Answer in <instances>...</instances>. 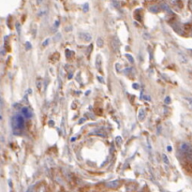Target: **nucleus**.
<instances>
[{
	"label": "nucleus",
	"instance_id": "f257e3e1",
	"mask_svg": "<svg viewBox=\"0 0 192 192\" xmlns=\"http://www.w3.org/2000/svg\"><path fill=\"white\" fill-rule=\"evenodd\" d=\"M11 126L13 129V133L16 135H20L25 128V120L21 114L14 115L12 118Z\"/></svg>",
	"mask_w": 192,
	"mask_h": 192
},
{
	"label": "nucleus",
	"instance_id": "f03ea898",
	"mask_svg": "<svg viewBox=\"0 0 192 192\" xmlns=\"http://www.w3.org/2000/svg\"><path fill=\"white\" fill-rule=\"evenodd\" d=\"M180 150L184 155L187 156V157L192 156V148L188 143H182L180 145Z\"/></svg>",
	"mask_w": 192,
	"mask_h": 192
},
{
	"label": "nucleus",
	"instance_id": "7ed1b4c3",
	"mask_svg": "<svg viewBox=\"0 0 192 192\" xmlns=\"http://www.w3.org/2000/svg\"><path fill=\"white\" fill-rule=\"evenodd\" d=\"M120 186V181L119 180H113L106 183V187L109 188H117Z\"/></svg>",
	"mask_w": 192,
	"mask_h": 192
},
{
	"label": "nucleus",
	"instance_id": "20e7f679",
	"mask_svg": "<svg viewBox=\"0 0 192 192\" xmlns=\"http://www.w3.org/2000/svg\"><path fill=\"white\" fill-rule=\"evenodd\" d=\"M79 37H80V38L82 40L86 41V42H90L91 40H92V36L89 33H80Z\"/></svg>",
	"mask_w": 192,
	"mask_h": 192
},
{
	"label": "nucleus",
	"instance_id": "39448f33",
	"mask_svg": "<svg viewBox=\"0 0 192 192\" xmlns=\"http://www.w3.org/2000/svg\"><path fill=\"white\" fill-rule=\"evenodd\" d=\"M119 47H120V43L118 41L117 38H113V40H112V48L113 51L117 52L119 50Z\"/></svg>",
	"mask_w": 192,
	"mask_h": 192
},
{
	"label": "nucleus",
	"instance_id": "423d86ee",
	"mask_svg": "<svg viewBox=\"0 0 192 192\" xmlns=\"http://www.w3.org/2000/svg\"><path fill=\"white\" fill-rule=\"evenodd\" d=\"M22 113L26 118H30V117L32 116V112H31V111H30L28 108H22Z\"/></svg>",
	"mask_w": 192,
	"mask_h": 192
},
{
	"label": "nucleus",
	"instance_id": "0eeeda50",
	"mask_svg": "<svg viewBox=\"0 0 192 192\" xmlns=\"http://www.w3.org/2000/svg\"><path fill=\"white\" fill-rule=\"evenodd\" d=\"M149 10L153 13H158L159 11V7H158L157 5H153L149 8Z\"/></svg>",
	"mask_w": 192,
	"mask_h": 192
},
{
	"label": "nucleus",
	"instance_id": "6e6552de",
	"mask_svg": "<svg viewBox=\"0 0 192 192\" xmlns=\"http://www.w3.org/2000/svg\"><path fill=\"white\" fill-rule=\"evenodd\" d=\"M178 58L180 60V62L181 63H187L188 62V58L183 55V53H178Z\"/></svg>",
	"mask_w": 192,
	"mask_h": 192
},
{
	"label": "nucleus",
	"instance_id": "1a4fd4ad",
	"mask_svg": "<svg viewBox=\"0 0 192 192\" xmlns=\"http://www.w3.org/2000/svg\"><path fill=\"white\" fill-rule=\"evenodd\" d=\"M97 68L100 70V68H101V56H97Z\"/></svg>",
	"mask_w": 192,
	"mask_h": 192
},
{
	"label": "nucleus",
	"instance_id": "9d476101",
	"mask_svg": "<svg viewBox=\"0 0 192 192\" xmlns=\"http://www.w3.org/2000/svg\"><path fill=\"white\" fill-rule=\"evenodd\" d=\"M97 45H98V47L99 48H102L103 47V45H104V41L101 38H98V40H97Z\"/></svg>",
	"mask_w": 192,
	"mask_h": 192
},
{
	"label": "nucleus",
	"instance_id": "9b49d317",
	"mask_svg": "<svg viewBox=\"0 0 192 192\" xmlns=\"http://www.w3.org/2000/svg\"><path fill=\"white\" fill-rule=\"evenodd\" d=\"M145 118V111L144 110H140V112H139V120H143Z\"/></svg>",
	"mask_w": 192,
	"mask_h": 192
},
{
	"label": "nucleus",
	"instance_id": "f8f14e48",
	"mask_svg": "<svg viewBox=\"0 0 192 192\" xmlns=\"http://www.w3.org/2000/svg\"><path fill=\"white\" fill-rule=\"evenodd\" d=\"M94 133H96L97 135L101 136V137H106V133H105V132H102L100 129H99V130H95Z\"/></svg>",
	"mask_w": 192,
	"mask_h": 192
},
{
	"label": "nucleus",
	"instance_id": "ddd939ff",
	"mask_svg": "<svg viewBox=\"0 0 192 192\" xmlns=\"http://www.w3.org/2000/svg\"><path fill=\"white\" fill-rule=\"evenodd\" d=\"M161 8H162L163 10H167V11H169V12H171V9L168 7L167 4H161Z\"/></svg>",
	"mask_w": 192,
	"mask_h": 192
},
{
	"label": "nucleus",
	"instance_id": "4468645a",
	"mask_svg": "<svg viewBox=\"0 0 192 192\" xmlns=\"http://www.w3.org/2000/svg\"><path fill=\"white\" fill-rule=\"evenodd\" d=\"M82 10L84 12H87L88 10H89V6H88V3H86L83 6H82Z\"/></svg>",
	"mask_w": 192,
	"mask_h": 192
},
{
	"label": "nucleus",
	"instance_id": "2eb2a0df",
	"mask_svg": "<svg viewBox=\"0 0 192 192\" xmlns=\"http://www.w3.org/2000/svg\"><path fill=\"white\" fill-rule=\"evenodd\" d=\"M127 58L129 60V62H131V63H133L134 62V59H133V57L130 56V55H127Z\"/></svg>",
	"mask_w": 192,
	"mask_h": 192
},
{
	"label": "nucleus",
	"instance_id": "dca6fc26",
	"mask_svg": "<svg viewBox=\"0 0 192 192\" xmlns=\"http://www.w3.org/2000/svg\"><path fill=\"white\" fill-rule=\"evenodd\" d=\"M40 86H41V82L40 80L37 81V87H38V89H40Z\"/></svg>",
	"mask_w": 192,
	"mask_h": 192
},
{
	"label": "nucleus",
	"instance_id": "f3484780",
	"mask_svg": "<svg viewBox=\"0 0 192 192\" xmlns=\"http://www.w3.org/2000/svg\"><path fill=\"white\" fill-rule=\"evenodd\" d=\"M162 158H163V160H164V162H166L167 164H169V160H168V158H167L165 155H163V156H162Z\"/></svg>",
	"mask_w": 192,
	"mask_h": 192
},
{
	"label": "nucleus",
	"instance_id": "a211bd4d",
	"mask_svg": "<svg viewBox=\"0 0 192 192\" xmlns=\"http://www.w3.org/2000/svg\"><path fill=\"white\" fill-rule=\"evenodd\" d=\"M188 8H189L190 11L192 12V0H189V3H188Z\"/></svg>",
	"mask_w": 192,
	"mask_h": 192
},
{
	"label": "nucleus",
	"instance_id": "6ab92c4d",
	"mask_svg": "<svg viewBox=\"0 0 192 192\" xmlns=\"http://www.w3.org/2000/svg\"><path fill=\"white\" fill-rule=\"evenodd\" d=\"M170 99H171L170 98H169V97H167V98H166V99H165V102L169 104V103H170V102H171V100H170Z\"/></svg>",
	"mask_w": 192,
	"mask_h": 192
},
{
	"label": "nucleus",
	"instance_id": "aec40b11",
	"mask_svg": "<svg viewBox=\"0 0 192 192\" xmlns=\"http://www.w3.org/2000/svg\"><path fill=\"white\" fill-rule=\"evenodd\" d=\"M116 142H117V143H121V142H122V139L120 137H117L116 138Z\"/></svg>",
	"mask_w": 192,
	"mask_h": 192
},
{
	"label": "nucleus",
	"instance_id": "412c9836",
	"mask_svg": "<svg viewBox=\"0 0 192 192\" xmlns=\"http://www.w3.org/2000/svg\"><path fill=\"white\" fill-rule=\"evenodd\" d=\"M42 1H43V0H37V4L38 5H40L42 3Z\"/></svg>",
	"mask_w": 192,
	"mask_h": 192
},
{
	"label": "nucleus",
	"instance_id": "4be33fe9",
	"mask_svg": "<svg viewBox=\"0 0 192 192\" xmlns=\"http://www.w3.org/2000/svg\"><path fill=\"white\" fill-rule=\"evenodd\" d=\"M187 100L190 103V105L192 106V98H187Z\"/></svg>",
	"mask_w": 192,
	"mask_h": 192
},
{
	"label": "nucleus",
	"instance_id": "5701e85b",
	"mask_svg": "<svg viewBox=\"0 0 192 192\" xmlns=\"http://www.w3.org/2000/svg\"><path fill=\"white\" fill-rule=\"evenodd\" d=\"M112 3L114 4V6H115V7H118V3H117V1H112Z\"/></svg>",
	"mask_w": 192,
	"mask_h": 192
},
{
	"label": "nucleus",
	"instance_id": "b1692460",
	"mask_svg": "<svg viewBox=\"0 0 192 192\" xmlns=\"http://www.w3.org/2000/svg\"><path fill=\"white\" fill-rule=\"evenodd\" d=\"M26 192H32V189H31V188H29Z\"/></svg>",
	"mask_w": 192,
	"mask_h": 192
}]
</instances>
